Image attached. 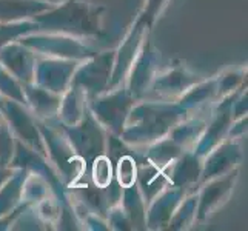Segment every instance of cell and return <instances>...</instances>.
<instances>
[{
	"label": "cell",
	"mask_w": 248,
	"mask_h": 231,
	"mask_svg": "<svg viewBox=\"0 0 248 231\" xmlns=\"http://www.w3.org/2000/svg\"><path fill=\"white\" fill-rule=\"evenodd\" d=\"M104 11V6L83 0H65L61 5L34 15V22L42 30L66 32L70 36H100Z\"/></svg>",
	"instance_id": "1"
},
{
	"label": "cell",
	"mask_w": 248,
	"mask_h": 231,
	"mask_svg": "<svg viewBox=\"0 0 248 231\" xmlns=\"http://www.w3.org/2000/svg\"><path fill=\"white\" fill-rule=\"evenodd\" d=\"M134 96L128 91L122 92L119 91L111 96H105L94 100V114L102 123L108 125L116 134L124 133L125 126V117L130 114V108L133 107Z\"/></svg>",
	"instance_id": "2"
},
{
	"label": "cell",
	"mask_w": 248,
	"mask_h": 231,
	"mask_svg": "<svg viewBox=\"0 0 248 231\" xmlns=\"http://www.w3.org/2000/svg\"><path fill=\"white\" fill-rule=\"evenodd\" d=\"M237 179V169H230L227 174H222L217 177H213V181L203 186L201 193L199 203H198V219L205 220L210 217L222 203L227 202L230 194L233 191L234 181Z\"/></svg>",
	"instance_id": "3"
},
{
	"label": "cell",
	"mask_w": 248,
	"mask_h": 231,
	"mask_svg": "<svg viewBox=\"0 0 248 231\" xmlns=\"http://www.w3.org/2000/svg\"><path fill=\"white\" fill-rule=\"evenodd\" d=\"M0 62L6 71L14 76V79L23 80L25 83L34 80L36 61L32 59L30 51L25 49V46L6 44L0 48Z\"/></svg>",
	"instance_id": "4"
},
{
	"label": "cell",
	"mask_w": 248,
	"mask_h": 231,
	"mask_svg": "<svg viewBox=\"0 0 248 231\" xmlns=\"http://www.w3.org/2000/svg\"><path fill=\"white\" fill-rule=\"evenodd\" d=\"M76 63L73 62H44L36 65L34 79L37 77L39 87L56 94L66 90L68 83L73 79V73L76 70Z\"/></svg>",
	"instance_id": "5"
},
{
	"label": "cell",
	"mask_w": 248,
	"mask_h": 231,
	"mask_svg": "<svg viewBox=\"0 0 248 231\" xmlns=\"http://www.w3.org/2000/svg\"><path fill=\"white\" fill-rule=\"evenodd\" d=\"M239 159H241V153H239V147L236 143L227 142L219 145V148L210 151V156L202 167V179L208 181V179L228 173L230 169H233Z\"/></svg>",
	"instance_id": "6"
},
{
	"label": "cell",
	"mask_w": 248,
	"mask_h": 231,
	"mask_svg": "<svg viewBox=\"0 0 248 231\" xmlns=\"http://www.w3.org/2000/svg\"><path fill=\"white\" fill-rule=\"evenodd\" d=\"M53 5L40 0H0V22L11 23L44 13Z\"/></svg>",
	"instance_id": "7"
},
{
	"label": "cell",
	"mask_w": 248,
	"mask_h": 231,
	"mask_svg": "<svg viewBox=\"0 0 248 231\" xmlns=\"http://www.w3.org/2000/svg\"><path fill=\"white\" fill-rule=\"evenodd\" d=\"M25 100H28L32 105L34 111L39 116L48 117L51 114H56L57 109H61V97L56 96V92L48 91L42 87H31V85H25L23 91Z\"/></svg>",
	"instance_id": "8"
},
{
	"label": "cell",
	"mask_w": 248,
	"mask_h": 231,
	"mask_svg": "<svg viewBox=\"0 0 248 231\" xmlns=\"http://www.w3.org/2000/svg\"><path fill=\"white\" fill-rule=\"evenodd\" d=\"M191 79L190 76H186V73L184 70H174L168 73L167 76L160 77V79H157V83H156V88L157 91L164 92V94H168V96H171V94H182L185 90L184 88H191Z\"/></svg>",
	"instance_id": "9"
},
{
	"label": "cell",
	"mask_w": 248,
	"mask_h": 231,
	"mask_svg": "<svg viewBox=\"0 0 248 231\" xmlns=\"http://www.w3.org/2000/svg\"><path fill=\"white\" fill-rule=\"evenodd\" d=\"M168 0H147L145 2V8L140 11L136 25L133 27V36H139V31H142L145 27H148V30L155 25V20L157 19V15L160 11L167 6Z\"/></svg>",
	"instance_id": "10"
},
{
	"label": "cell",
	"mask_w": 248,
	"mask_h": 231,
	"mask_svg": "<svg viewBox=\"0 0 248 231\" xmlns=\"http://www.w3.org/2000/svg\"><path fill=\"white\" fill-rule=\"evenodd\" d=\"M113 179V167L107 156H96L93 162V182L96 188H108Z\"/></svg>",
	"instance_id": "11"
},
{
	"label": "cell",
	"mask_w": 248,
	"mask_h": 231,
	"mask_svg": "<svg viewBox=\"0 0 248 231\" xmlns=\"http://www.w3.org/2000/svg\"><path fill=\"white\" fill-rule=\"evenodd\" d=\"M117 182L121 186L128 188L134 185L138 179V165L131 156H122L117 162V171H116Z\"/></svg>",
	"instance_id": "12"
},
{
	"label": "cell",
	"mask_w": 248,
	"mask_h": 231,
	"mask_svg": "<svg viewBox=\"0 0 248 231\" xmlns=\"http://www.w3.org/2000/svg\"><path fill=\"white\" fill-rule=\"evenodd\" d=\"M31 28H39L36 22H31V23H8V25H3L0 22V48L5 46L6 44H10V40L14 39V37H19L20 34H25L28 32Z\"/></svg>",
	"instance_id": "13"
},
{
	"label": "cell",
	"mask_w": 248,
	"mask_h": 231,
	"mask_svg": "<svg viewBox=\"0 0 248 231\" xmlns=\"http://www.w3.org/2000/svg\"><path fill=\"white\" fill-rule=\"evenodd\" d=\"M13 159V140L5 125H0V168L6 167Z\"/></svg>",
	"instance_id": "14"
},
{
	"label": "cell",
	"mask_w": 248,
	"mask_h": 231,
	"mask_svg": "<svg viewBox=\"0 0 248 231\" xmlns=\"http://www.w3.org/2000/svg\"><path fill=\"white\" fill-rule=\"evenodd\" d=\"M10 174H11L10 169H2V168H0V186H2L3 182L6 181L8 177H10Z\"/></svg>",
	"instance_id": "15"
},
{
	"label": "cell",
	"mask_w": 248,
	"mask_h": 231,
	"mask_svg": "<svg viewBox=\"0 0 248 231\" xmlns=\"http://www.w3.org/2000/svg\"><path fill=\"white\" fill-rule=\"evenodd\" d=\"M44 2H46V3H49V5L56 6V5H61V3H63L65 0H44Z\"/></svg>",
	"instance_id": "16"
}]
</instances>
